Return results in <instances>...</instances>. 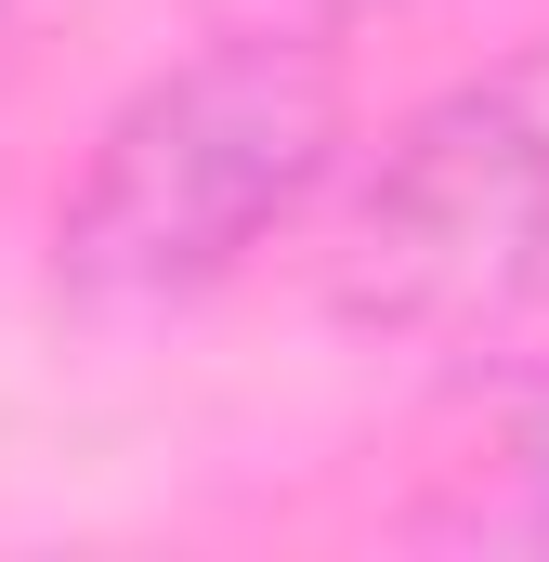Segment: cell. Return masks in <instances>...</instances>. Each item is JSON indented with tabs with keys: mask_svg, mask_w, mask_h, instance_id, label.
I'll list each match as a JSON object with an SVG mask.
<instances>
[{
	"mask_svg": "<svg viewBox=\"0 0 549 562\" xmlns=\"http://www.w3.org/2000/svg\"><path fill=\"white\" fill-rule=\"evenodd\" d=\"M327 170H340L327 40H274V26L210 40L105 119L66 223H53V276L92 314H170V301L223 288Z\"/></svg>",
	"mask_w": 549,
	"mask_h": 562,
	"instance_id": "cell-1",
	"label": "cell"
},
{
	"mask_svg": "<svg viewBox=\"0 0 549 562\" xmlns=\"http://www.w3.org/2000/svg\"><path fill=\"white\" fill-rule=\"evenodd\" d=\"M549 288V119L524 92H445L367 170L327 301L367 340H497Z\"/></svg>",
	"mask_w": 549,
	"mask_h": 562,
	"instance_id": "cell-2",
	"label": "cell"
},
{
	"mask_svg": "<svg viewBox=\"0 0 549 562\" xmlns=\"http://www.w3.org/2000/svg\"><path fill=\"white\" fill-rule=\"evenodd\" d=\"M524 510H537V537H549V406H537V431H524Z\"/></svg>",
	"mask_w": 549,
	"mask_h": 562,
	"instance_id": "cell-3",
	"label": "cell"
}]
</instances>
